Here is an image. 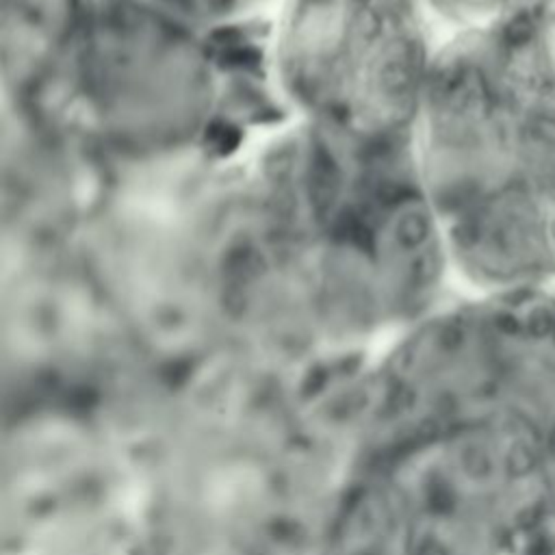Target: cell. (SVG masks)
Listing matches in <instances>:
<instances>
[{
    "mask_svg": "<svg viewBox=\"0 0 555 555\" xmlns=\"http://www.w3.org/2000/svg\"><path fill=\"white\" fill-rule=\"evenodd\" d=\"M432 68L421 0H282L274 74L336 148L386 154L408 145Z\"/></svg>",
    "mask_w": 555,
    "mask_h": 555,
    "instance_id": "1",
    "label": "cell"
},
{
    "mask_svg": "<svg viewBox=\"0 0 555 555\" xmlns=\"http://www.w3.org/2000/svg\"><path fill=\"white\" fill-rule=\"evenodd\" d=\"M551 326H553V321H551V315H549L547 310H536V312H534V317H532V330H534L536 334L549 332Z\"/></svg>",
    "mask_w": 555,
    "mask_h": 555,
    "instance_id": "2",
    "label": "cell"
}]
</instances>
